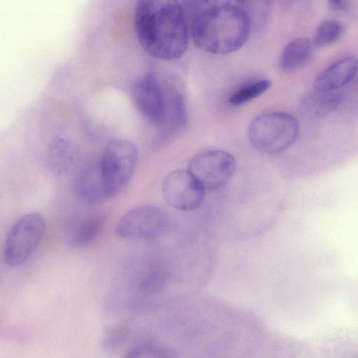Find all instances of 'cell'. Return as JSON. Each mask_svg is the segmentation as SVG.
<instances>
[{
	"instance_id": "obj_1",
	"label": "cell",
	"mask_w": 358,
	"mask_h": 358,
	"mask_svg": "<svg viewBox=\"0 0 358 358\" xmlns=\"http://www.w3.org/2000/svg\"><path fill=\"white\" fill-rule=\"evenodd\" d=\"M134 29L141 47L158 59H177L187 48L188 26L185 10L178 1H138L134 11Z\"/></svg>"
},
{
	"instance_id": "obj_2",
	"label": "cell",
	"mask_w": 358,
	"mask_h": 358,
	"mask_svg": "<svg viewBox=\"0 0 358 358\" xmlns=\"http://www.w3.org/2000/svg\"><path fill=\"white\" fill-rule=\"evenodd\" d=\"M251 25L238 2H215L200 9L191 27L196 45L215 55L240 49L247 41Z\"/></svg>"
},
{
	"instance_id": "obj_3",
	"label": "cell",
	"mask_w": 358,
	"mask_h": 358,
	"mask_svg": "<svg viewBox=\"0 0 358 358\" xmlns=\"http://www.w3.org/2000/svg\"><path fill=\"white\" fill-rule=\"evenodd\" d=\"M299 124L291 115L280 111L265 112L251 122L248 136L252 146L269 155L291 147L299 136Z\"/></svg>"
},
{
	"instance_id": "obj_4",
	"label": "cell",
	"mask_w": 358,
	"mask_h": 358,
	"mask_svg": "<svg viewBox=\"0 0 358 358\" xmlns=\"http://www.w3.org/2000/svg\"><path fill=\"white\" fill-rule=\"evenodd\" d=\"M138 157L137 148L128 140L117 138L108 143L99 161L106 198L118 195L127 187Z\"/></svg>"
},
{
	"instance_id": "obj_5",
	"label": "cell",
	"mask_w": 358,
	"mask_h": 358,
	"mask_svg": "<svg viewBox=\"0 0 358 358\" xmlns=\"http://www.w3.org/2000/svg\"><path fill=\"white\" fill-rule=\"evenodd\" d=\"M45 222L38 212L20 217L9 230L3 247V259L10 266L23 264L32 255L44 234Z\"/></svg>"
},
{
	"instance_id": "obj_6",
	"label": "cell",
	"mask_w": 358,
	"mask_h": 358,
	"mask_svg": "<svg viewBox=\"0 0 358 358\" xmlns=\"http://www.w3.org/2000/svg\"><path fill=\"white\" fill-rule=\"evenodd\" d=\"M169 226V217L163 208L142 205L125 213L118 220L115 233L122 239L148 241L160 236Z\"/></svg>"
},
{
	"instance_id": "obj_7",
	"label": "cell",
	"mask_w": 358,
	"mask_h": 358,
	"mask_svg": "<svg viewBox=\"0 0 358 358\" xmlns=\"http://www.w3.org/2000/svg\"><path fill=\"white\" fill-rule=\"evenodd\" d=\"M236 169V161L227 152L211 150L200 152L189 162L187 171L205 190L224 187Z\"/></svg>"
},
{
	"instance_id": "obj_8",
	"label": "cell",
	"mask_w": 358,
	"mask_h": 358,
	"mask_svg": "<svg viewBox=\"0 0 358 358\" xmlns=\"http://www.w3.org/2000/svg\"><path fill=\"white\" fill-rule=\"evenodd\" d=\"M162 191L165 201L182 211L196 209L205 196V189L185 170H176L169 173L162 182Z\"/></svg>"
},
{
	"instance_id": "obj_9",
	"label": "cell",
	"mask_w": 358,
	"mask_h": 358,
	"mask_svg": "<svg viewBox=\"0 0 358 358\" xmlns=\"http://www.w3.org/2000/svg\"><path fill=\"white\" fill-rule=\"evenodd\" d=\"M132 100L140 113L154 125L162 127L166 110V93L152 73L138 78L132 88Z\"/></svg>"
},
{
	"instance_id": "obj_10",
	"label": "cell",
	"mask_w": 358,
	"mask_h": 358,
	"mask_svg": "<svg viewBox=\"0 0 358 358\" xmlns=\"http://www.w3.org/2000/svg\"><path fill=\"white\" fill-rule=\"evenodd\" d=\"M358 71V58L345 55L324 69L315 78L314 87L320 91H336L349 83Z\"/></svg>"
},
{
	"instance_id": "obj_11",
	"label": "cell",
	"mask_w": 358,
	"mask_h": 358,
	"mask_svg": "<svg viewBox=\"0 0 358 358\" xmlns=\"http://www.w3.org/2000/svg\"><path fill=\"white\" fill-rule=\"evenodd\" d=\"M74 192L82 201L94 204L106 198L99 162L83 166L73 182Z\"/></svg>"
},
{
	"instance_id": "obj_12",
	"label": "cell",
	"mask_w": 358,
	"mask_h": 358,
	"mask_svg": "<svg viewBox=\"0 0 358 358\" xmlns=\"http://www.w3.org/2000/svg\"><path fill=\"white\" fill-rule=\"evenodd\" d=\"M313 44L307 38H296L283 48L279 58V69L285 73L294 71L306 64L312 57Z\"/></svg>"
},
{
	"instance_id": "obj_13",
	"label": "cell",
	"mask_w": 358,
	"mask_h": 358,
	"mask_svg": "<svg viewBox=\"0 0 358 358\" xmlns=\"http://www.w3.org/2000/svg\"><path fill=\"white\" fill-rule=\"evenodd\" d=\"M341 101V94L336 91L315 90L306 95L301 101L303 113L310 118L322 117L334 110Z\"/></svg>"
},
{
	"instance_id": "obj_14",
	"label": "cell",
	"mask_w": 358,
	"mask_h": 358,
	"mask_svg": "<svg viewBox=\"0 0 358 358\" xmlns=\"http://www.w3.org/2000/svg\"><path fill=\"white\" fill-rule=\"evenodd\" d=\"M105 221L106 215L103 213L90 215L79 220L71 231L69 245L80 248L89 245L99 235Z\"/></svg>"
},
{
	"instance_id": "obj_15",
	"label": "cell",
	"mask_w": 358,
	"mask_h": 358,
	"mask_svg": "<svg viewBox=\"0 0 358 358\" xmlns=\"http://www.w3.org/2000/svg\"><path fill=\"white\" fill-rule=\"evenodd\" d=\"M166 110L162 129L167 133H175L186 123L187 110L182 94L171 90L166 94Z\"/></svg>"
},
{
	"instance_id": "obj_16",
	"label": "cell",
	"mask_w": 358,
	"mask_h": 358,
	"mask_svg": "<svg viewBox=\"0 0 358 358\" xmlns=\"http://www.w3.org/2000/svg\"><path fill=\"white\" fill-rule=\"evenodd\" d=\"M74 159L75 152L71 145L65 141H58L50 146L48 166L55 176H62L70 169Z\"/></svg>"
},
{
	"instance_id": "obj_17",
	"label": "cell",
	"mask_w": 358,
	"mask_h": 358,
	"mask_svg": "<svg viewBox=\"0 0 358 358\" xmlns=\"http://www.w3.org/2000/svg\"><path fill=\"white\" fill-rule=\"evenodd\" d=\"M344 31L343 24L337 20L322 22L315 31L312 43L315 47H324L338 41Z\"/></svg>"
},
{
	"instance_id": "obj_18",
	"label": "cell",
	"mask_w": 358,
	"mask_h": 358,
	"mask_svg": "<svg viewBox=\"0 0 358 358\" xmlns=\"http://www.w3.org/2000/svg\"><path fill=\"white\" fill-rule=\"evenodd\" d=\"M271 86V82L266 79L247 83L230 95L229 103L234 106L244 104L264 94Z\"/></svg>"
},
{
	"instance_id": "obj_19",
	"label": "cell",
	"mask_w": 358,
	"mask_h": 358,
	"mask_svg": "<svg viewBox=\"0 0 358 358\" xmlns=\"http://www.w3.org/2000/svg\"><path fill=\"white\" fill-rule=\"evenodd\" d=\"M250 20L251 28L264 27L270 13V2L266 1H239Z\"/></svg>"
},
{
	"instance_id": "obj_20",
	"label": "cell",
	"mask_w": 358,
	"mask_h": 358,
	"mask_svg": "<svg viewBox=\"0 0 358 358\" xmlns=\"http://www.w3.org/2000/svg\"><path fill=\"white\" fill-rule=\"evenodd\" d=\"M124 358H173L166 349L153 345H142L130 350Z\"/></svg>"
},
{
	"instance_id": "obj_21",
	"label": "cell",
	"mask_w": 358,
	"mask_h": 358,
	"mask_svg": "<svg viewBox=\"0 0 358 358\" xmlns=\"http://www.w3.org/2000/svg\"><path fill=\"white\" fill-rule=\"evenodd\" d=\"M126 336L125 330L120 327L113 329L108 331L103 340V347L106 350H112L118 346Z\"/></svg>"
},
{
	"instance_id": "obj_22",
	"label": "cell",
	"mask_w": 358,
	"mask_h": 358,
	"mask_svg": "<svg viewBox=\"0 0 358 358\" xmlns=\"http://www.w3.org/2000/svg\"><path fill=\"white\" fill-rule=\"evenodd\" d=\"M329 6L332 10L343 11L347 8L348 4L345 1L333 0L329 1Z\"/></svg>"
}]
</instances>
